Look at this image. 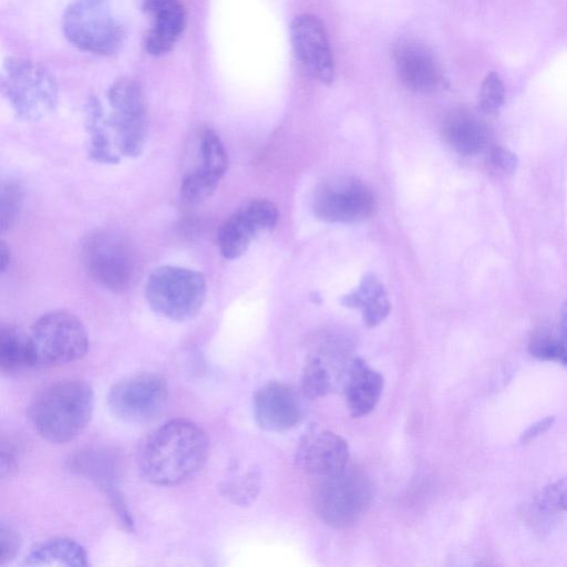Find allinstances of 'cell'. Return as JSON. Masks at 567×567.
Instances as JSON below:
<instances>
[{
    "mask_svg": "<svg viewBox=\"0 0 567 567\" xmlns=\"http://www.w3.org/2000/svg\"><path fill=\"white\" fill-rule=\"evenodd\" d=\"M208 451V436L199 425L188 420H172L144 442L138 467L150 483L173 486L193 477L205 464Z\"/></svg>",
    "mask_w": 567,
    "mask_h": 567,
    "instance_id": "6da1fadb",
    "label": "cell"
},
{
    "mask_svg": "<svg viewBox=\"0 0 567 567\" xmlns=\"http://www.w3.org/2000/svg\"><path fill=\"white\" fill-rule=\"evenodd\" d=\"M94 393L81 380H64L49 385L33 400L30 419L34 430L51 443L75 439L89 424Z\"/></svg>",
    "mask_w": 567,
    "mask_h": 567,
    "instance_id": "7a4b0ae2",
    "label": "cell"
},
{
    "mask_svg": "<svg viewBox=\"0 0 567 567\" xmlns=\"http://www.w3.org/2000/svg\"><path fill=\"white\" fill-rule=\"evenodd\" d=\"M144 293L154 312L182 322L193 319L200 311L206 299L207 282L197 270L164 265L148 275Z\"/></svg>",
    "mask_w": 567,
    "mask_h": 567,
    "instance_id": "3957f363",
    "label": "cell"
},
{
    "mask_svg": "<svg viewBox=\"0 0 567 567\" xmlns=\"http://www.w3.org/2000/svg\"><path fill=\"white\" fill-rule=\"evenodd\" d=\"M62 30L72 45L96 55L116 53L125 37L111 0H73L63 13Z\"/></svg>",
    "mask_w": 567,
    "mask_h": 567,
    "instance_id": "277c9868",
    "label": "cell"
},
{
    "mask_svg": "<svg viewBox=\"0 0 567 567\" xmlns=\"http://www.w3.org/2000/svg\"><path fill=\"white\" fill-rule=\"evenodd\" d=\"M1 89L17 117L35 122L49 116L59 102L53 74L42 64L10 59L1 73Z\"/></svg>",
    "mask_w": 567,
    "mask_h": 567,
    "instance_id": "5b68a950",
    "label": "cell"
},
{
    "mask_svg": "<svg viewBox=\"0 0 567 567\" xmlns=\"http://www.w3.org/2000/svg\"><path fill=\"white\" fill-rule=\"evenodd\" d=\"M31 367L50 368L76 361L89 350L82 321L68 311L41 316L27 334Z\"/></svg>",
    "mask_w": 567,
    "mask_h": 567,
    "instance_id": "8992f818",
    "label": "cell"
},
{
    "mask_svg": "<svg viewBox=\"0 0 567 567\" xmlns=\"http://www.w3.org/2000/svg\"><path fill=\"white\" fill-rule=\"evenodd\" d=\"M372 488L367 474L347 465L340 472L322 477L315 493V507L320 518L337 528L355 524L368 511Z\"/></svg>",
    "mask_w": 567,
    "mask_h": 567,
    "instance_id": "52a82bcc",
    "label": "cell"
},
{
    "mask_svg": "<svg viewBox=\"0 0 567 567\" xmlns=\"http://www.w3.org/2000/svg\"><path fill=\"white\" fill-rule=\"evenodd\" d=\"M107 117L121 156L138 157L146 145L148 116L141 85L131 78H121L107 91Z\"/></svg>",
    "mask_w": 567,
    "mask_h": 567,
    "instance_id": "ba28073f",
    "label": "cell"
},
{
    "mask_svg": "<svg viewBox=\"0 0 567 567\" xmlns=\"http://www.w3.org/2000/svg\"><path fill=\"white\" fill-rule=\"evenodd\" d=\"M82 261L93 281L115 293L130 289L138 268L130 243L109 231H97L86 238Z\"/></svg>",
    "mask_w": 567,
    "mask_h": 567,
    "instance_id": "9c48e42d",
    "label": "cell"
},
{
    "mask_svg": "<svg viewBox=\"0 0 567 567\" xmlns=\"http://www.w3.org/2000/svg\"><path fill=\"white\" fill-rule=\"evenodd\" d=\"M167 398L166 380L159 374L143 372L114 383L107 394V404L117 419L143 424L163 412Z\"/></svg>",
    "mask_w": 567,
    "mask_h": 567,
    "instance_id": "30bf717a",
    "label": "cell"
},
{
    "mask_svg": "<svg viewBox=\"0 0 567 567\" xmlns=\"http://www.w3.org/2000/svg\"><path fill=\"white\" fill-rule=\"evenodd\" d=\"M375 209V197L368 185L352 177H334L315 190L312 210L328 223H358Z\"/></svg>",
    "mask_w": 567,
    "mask_h": 567,
    "instance_id": "8fae6325",
    "label": "cell"
},
{
    "mask_svg": "<svg viewBox=\"0 0 567 567\" xmlns=\"http://www.w3.org/2000/svg\"><path fill=\"white\" fill-rule=\"evenodd\" d=\"M196 140V165L184 174L179 186L181 198L187 205H198L207 200L228 168L227 151L215 131L203 127Z\"/></svg>",
    "mask_w": 567,
    "mask_h": 567,
    "instance_id": "7c38bea8",
    "label": "cell"
},
{
    "mask_svg": "<svg viewBox=\"0 0 567 567\" xmlns=\"http://www.w3.org/2000/svg\"><path fill=\"white\" fill-rule=\"evenodd\" d=\"M278 216V209L270 200L255 198L243 204L218 229L220 255L229 260L239 258L259 234L276 226Z\"/></svg>",
    "mask_w": 567,
    "mask_h": 567,
    "instance_id": "4fadbf2b",
    "label": "cell"
},
{
    "mask_svg": "<svg viewBox=\"0 0 567 567\" xmlns=\"http://www.w3.org/2000/svg\"><path fill=\"white\" fill-rule=\"evenodd\" d=\"M290 37L295 55L307 74L322 84H330L334 62L322 22L312 14H298L291 21Z\"/></svg>",
    "mask_w": 567,
    "mask_h": 567,
    "instance_id": "5bb4252c",
    "label": "cell"
},
{
    "mask_svg": "<svg viewBox=\"0 0 567 567\" xmlns=\"http://www.w3.org/2000/svg\"><path fill=\"white\" fill-rule=\"evenodd\" d=\"M252 405L257 424L270 432L288 431L303 416L300 394L282 382H269L258 389L254 394Z\"/></svg>",
    "mask_w": 567,
    "mask_h": 567,
    "instance_id": "9a60e30c",
    "label": "cell"
},
{
    "mask_svg": "<svg viewBox=\"0 0 567 567\" xmlns=\"http://www.w3.org/2000/svg\"><path fill=\"white\" fill-rule=\"evenodd\" d=\"M393 61L399 80L410 91L431 93L444 85L437 58L420 42L402 40L393 50Z\"/></svg>",
    "mask_w": 567,
    "mask_h": 567,
    "instance_id": "2e32d148",
    "label": "cell"
},
{
    "mask_svg": "<svg viewBox=\"0 0 567 567\" xmlns=\"http://www.w3.org/2000/svg\"><path fill=\"white\" fill-rule=\"evenodd\" d=\"M347 442L330 431H313L300 442L296 462L306 473L320 478L333 475L348 465Z\"/></svg>",
    "mask_w": 567,
    "mask_h": 567,
    "instance_id": "e0dca14e",
    "label": "cell"
},
{
    "mask_svg": "<svg viewBox=\"0 0 567 567\" xmlns=\"http://www.w3.org/2000/svg\"><path fill=\"white\" fill-rule=\"evenodd\" d=\"M143 8L152 21L144 40L145 50L156 56L166 54L185 29L184 6L179 0H144Z\"/></svg>",
    "mask_w": 567,
    "mask_h": 567,
    "instance_id": "ac0fdd59",
    "label": "cell"
},
{
    "mask_svg": "<svg viewBox=\"0 0 567 567\" xmlns=\"http://www.w3.org/2000/svg\"><path fill=\"white\" fill-rule=\"evenodd\" d=\"M384 386L382 375L365 361L355 358L350 362L344 385L346 403L353 417L371 413Z\"/></svg>",
    "mask_w": 567,
    "mask_h": 567,
    "instance_id": "d6986e66",
    "label": "cell"
},
{
    "mask_svg": "<svg viewBox=\"0 0 567 567\" xmlns=\"http://www.w3.org/2000/svg\"><path fill=\"white\" fill-rule=\"evenodd\" d=\"M442 136L453 151L463 156L480 154L488 142L486 125L467 110H454L444 117Z\"/></svg>",
    "mask_w": 567,
    "mask_h": 567,
    "instance_id": "ffe728a7",
    "label": "cell"
},
{
    "mask_svg": "<svg viewBox=\"0 0 567 567\" xmlns=\"http://www.w3.org/2000/svg\"><path fill=\"white\" fill-rule=\"evenodd\" d=\"M87 135V155L102 165H115L121 161L112 127L99 99L91 96L85 104L84 116Z\"/></svg>",
    "mask_w": 567,
    "mask_h": 567,
    "instance_id": "44dd1931",
    "label": "cell"
},
{
    "mask_svg": "<svg viewBox=\"0 0 567 567\" xmlns=\"http://www.w3.org/2000/svg\"><path fill=\"white\" fill-rule=\"evenodd\" d=\"M341 302L346 307L361 309L368 328L380 324L391 311L386 291L373 274H367L358 288L343 296Z\"/></svg>",
    "mask_w": 567,
    "mask_h": 567,
    "instance_id": "7402d4cb",
    "label": "cell"
},
{
    "mask_svg": "<svg viewBox=\"0 0 567 567\" xmlns=\"http://www.w3.org/2000/svg\"><path fill=\"white\" fill-rule=\"evenodd\" d=\"M23 566H87V553L70 538L47 539L29 550Z\"/></svg>",
    "mask_w": 567,
    "mask_h": 567,
    "instance_id": "603a6c76",
    "label": "cell"
},
{
    "mask_svg": "<svg viewBox=\"0 0 567 567\" xmlns=\"http://www.w3.org/2000/svg\"><path fill=\"white\" fill-rule=\"evenodd\" d=\"M528 352L536 359L557 362L567 368V322L542 324L528 340Z\"/></svg>",
    "mask_w": 567,
    "mask_h": 567,
    "instance_id": "cb8c5ba5",
    "label": "cell"
},
{
    "mask_svg": "<svg viewBox=\"0 0 567 567\" xmlns=\"http://www.w3.org/2000/svg\"><path fill=\"white\" fill-rule=\"evenodd\" d=\"M30 352L27 336L11 326L0 330V369L3 374H11L30 368Z\"/></svg>",
    "mask_w": 567,
    "mask_h": 567,
    "instance_id": "d4e9b609",
    "label": "cell"
},
{
    "mask_svg": "<svg viewBox=\"0 0 567 567\" xmlns=\"http://www.w3.org/2000/svg\"><path fill=\"white\" fill-rule=\"evenodd\" d=\"M302 392L309 399L327 395L333 388L330 369L320 355H312L306 363L302 373Z\"/></svg>",
    "mask_w": 567,
    "mask_h": 567,
    "instance_id": "484cf974",
    "label": "cell"
},
{
    "mask_svg": "<svg viewBox=\"0 0 567 567\" xmlns=\"http://www.w3.org/2000/svg\"><path fill=\"white\" fill-rule=\"evenodd\" d=\"M23 204V192L16 182H8L1 186L0 195V226L1 233L10 230L18 221Z\"/></svg>",
    "mask_w": 567,
    "mask_h": 567,
    "instance_id": "4316f807",
    "label": "cell"
},
{
    "mask_svg": "<svg viewBox=\"0 0 567 567\" xmlns=\"http://www.w3.org/2000/svg\"><path fill=\"white\" fill-rule=\"evenodd\" d=\"M505 101V89L499 75L495 72L488 73L480 89L478 104L481 111L489 116L498 114Z\"/></svg>",
    "mask_w": 567,
    "mask_h": 567,
    "instance_id": "83f0119b",
    "label": "cell"
},
{
    "mask_svg": "<svg viewBox=\"0 0 567 567\" xmlns=\"http://www.w3.org/2000/svg\"><path fill=\"white\" fill-rule=\"evenodd\" d=\"M536 501L543 511L567 512V475L545 485Z\"/></svg>",
    "mask_w": 567,
    "mask_h": 567,
    "instance_id": "f1b7e54d",
    "label": "cell"
},
{
    "mask_svg": "<svg viewBox=\"0 0 567 567\" xmlns=\"http://www.w3.org/2000/svg\"><path fill=\"white\" fill-rule=\"evenodd\" d=\"M224 494L238 504L249 503L257 494L258 484L252 473L225 484Z\"/></svg>",
    "mask_w": 567,
    "mask_h": 567,
    "instance_id": "f546056e",
    "label": "cell"
},
{
    "mask_svg": "<svg viewBox=\"0 0 567 567\" xmlns=\"http://www.w3.org/2000/svg\"><path fill=\"white\" fill-rule=\"evenodd\" d=\"M21 546L19 534L9 525L1 524L0 527V565L11 561L18 554Z\"/></svg>",
    "mask_w": 567,
    "mask_h": 567,
    "instance_id": "4dcf8cb0",
    "label": "cell"
},
{
    "mask_svg": "<svg viewBox=\"0 0 567 567\" xmlns=\"http://www.w3.org/2000/svg\"><path fill=\"white\" fill-rule=\"evenodd\" d=\"M488 161L491 165L504 175H512L517 168V157L508 148L494 145L489 148Z\"/></svg>",
    "mask_w": 567,
    "mask_h": 567,
    "instance_id": "1f68e13d",
    "label": "cell"
},
{
    "mask_svg": "<svg viewBox=\"0 0 567 567\" xmlns=\"http://www.w3.org/2000/svg\"><path fill=\"white\" fill-rule=\"evenodd\" d=\"M555 421L556 419L554 415L536 421L522 433L519 444L526 445L530 443L536 437L547 432L554 425Z\"/></svg>",
    "mask_w": 567,
    "mask_h": 567,
    "instance_id": "d6a6232c",
    "label": "cell"
},
{
    "mask_svg": "<svg viewBox=\"0 0 567 567\" xmlns=\"http://www.w3.org/2000/svg\"><path fill=\"white\" fill-rule=\"evenodd\" d=\"M0 259H1V272L4 274L10 266L11 251H10V247L3 240L1 241V246H0Z\"/></svg>",
    "mask_w": 567,
    "mask_h": 567,
    "instance_id": "836d02e7",
    "label": "cell"
}]
</instances>
